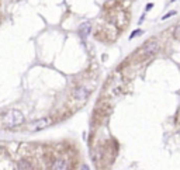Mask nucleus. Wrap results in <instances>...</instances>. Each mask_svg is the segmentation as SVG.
<instances>
[{
    "label": "nucleus",
    "mask_w": 180,
    "mask_h": 170,
    "mask_svg": "<svg viewBox=\"0 0 180 170\" xmlns=\"http://www.w3.org/2000/svg\"><path fill=\"white\" fill-rule=\"evenodd\" d=\"M24 122V114L20 110H10L3 115V124L6 128H15Z\"/></svg>",
    "instance_id": "1"
},
{
    "label": "nucleus",
    "mask_w": 180,
    "mask_h": 170,
    "mask_svg": "<svg viewBox=\"0 0 180 170\" xmlns=\"http://www.w3.org/2000/svg\"><path fill=\"white\" fill-rule=\"evenodd\" d=\"M159 49V44L156 42V41H149V42H146L142 45L138 52H135V56H138V59H146V58H149V56L155 55L156 52Z\"/></svg>",
    "instance_id": "2"
},
{
    "label": "nucleus",
    "mask_w": 180,
    "mask_h": 170,
    "mask_svg": "<svg viewBox=\"0 0 180 170\" xmlns=\"http://www.w3.org/2000/svg\"><path fill=\"white\" fill-rule=\"evenodd\" d=\"M51 122H52V120L48 118V117H45V118H40V120L31 122V124L28 125V130H30L31 132H38V131H42V130H45L46 127H49Z\"/></svg>",
    "instance_id": "3"
},
{
    "label": "nucleus",
    "mask_w": 180,
    "mask_h": 170,
    "mask_svg": "<svg viewBox=\"0 0 180 170\" xmlns=\"http://www.w3.org/2000/svg\"><path fill=\"white\" fill-rule=\"evenodd\" d=\"M90 91L86 89V87H83V86H80V87H76L75 91H73V97H75V100L77 101H85L87 97H89Z\"/></svg>",
    "instance_id": "4"
},
{
    "label": "nucleus",
    "mask_w": 180,
    "mask_h": 170,
    "mask_svg": "<svg viewBox=\"0 0 180 170\" xmlns=\"http://www.w3.org/2000/svg\"><path fill=\"white\" fill-rule=\"evenodd\" d=\"M69 169L70 165L66 159H56L51 166V170H69Z\"/></svg>",
    "instance_id": "5"
},
{
    "label": "nucleus",
    "mask_w": 180,
    "mask_h": 170,
    "mask_svg": "<svg viewBox=\"0 0 180 170\" xmlns=\"http://www.w3.org/2000/svg\"><path fill=\"white\" fill-rule=\"evenodd\" d=\"M90 30H91V27H90L89 23H85V24H82L80 25V28H79V34L82 35V38H86L87 35L90 34Z\"/></svg>",
    "instance_id": "6"
},
{
    "label": "nucleus",
    "mask_w": 180,
    "mask_h": 170,
    "mask_svg": "<svg viewBox=\"0 0 180 170\" xmlns=\"http://www.w3.org/2000/svg\"><path fill=\"white\" fill-rule=\"evenodd\" d=\"M18 170H32V166H31V163L28 160L23 159L18 162Z\"/></svg>",
    "instance_id": "7"
},
{
    "label": "nucleus",
    "mask_w": 180,
    "mask_h": 170,
    "mask_svg": "<svg viewBox=\"0 0 180 170\" xmlns=\"http://www.w3.org/2000/svg\"><path fill=\"white\" fill-rule=\"evenodd\" d=\"M139 34H142V30H136V31H134V32H132V34L130 35V38L132 40V38H135L136 35H139Z\"/></svg>",
    "instance_id": "8"
},
{
    "label": "nucleus",
    "mask_w": 180,
    "mask_h": 170,
    "mask_svg": "<svg viewBox=\"0 0 180 170\" xmlns=\"http://www.w3.org/2000/svg\"><path fill=\"white\" fill-rule=\"evenodd\" d=\"M175 37L177 38V40H180V25H177L175 30Z\"/></svg>",
    "instance_id": "9"
},
{
    "label": "nucleus",
    "mask_w": 180,
    "mask_h": 170,
    "mask_svg": "<svg viewBox=\"0 0 180 170\" xmlns=\"http://www.w3.org/2000/svg\"><path fill=\"white\" fill-rule=\"evenodd\" d=\"M175 14H176V11H170L166 15H163V20H166V18H169V17H172V15H175Z\"/></svg>",
    "instance_id": "10"
},
{
    "label": "nucleus",
    "mask_w": 180,
    "mask_h": 170,
    "mask_svg": "<svg viewBox=\"0 0 180 170\" xmlns=\"http://www.w3.org/2000/svg\"><path fill=\"white\" fill-rule=\"evenodd\" d=\"M152 7H153V4H152V3H150V4H146V6H145V10L148 11V10H150Z\"/></svg>",
    "instance_id": "11"
},
{
    "label": "nucleus",
    "mask_w": 180,
    "mask_h": 170,
    "mask_svg": "<svg viewBox=\"0 0 180 170\" xmlns=\"http://www.w3.org/2000/svg\"><path fill=\"white\" fill-rule=\"evenodd\" d=\"M82 170H89V167L87 166H82Z\"/></svg>",
    "instance_id": "12"
},
{
    "label": "nucleus",
    "mask_w": 180,
    "mask_h": 170,
    "mask_svg": "<svg viewBox=\"0 0 180 170\" xmlns=\"http://www.w3.org/2000/svg\"><path fill=\"white\" fill-rule=\"evenodd\" d=\"M170 1H175V0H170Z\"/></svg>",
    "instance_id": "13"
}]
</instances>
